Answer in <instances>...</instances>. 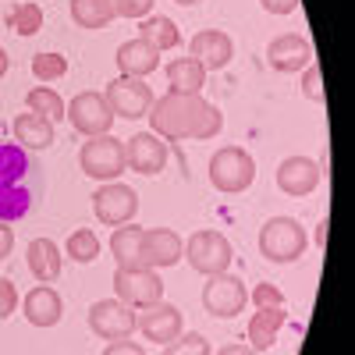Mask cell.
I'll return each instance as SVG.
<instances>
[{
    "label": "cell",
    "instance_id": "21",
    "mask_svg": "<svg viewBox=\"0 0 355 355\" xmlns=\"http://www.w3.org/2000/svg\"><path fill=\"white\" fill-rule=\"evenodd\" d=\"M25 259H28V270L40 284H50L61 277V249H57L50 239H33L25 249Z\"/></svg>",
    "mask_w": 355,
    "mask_h": 355
},
{
    "label": "cell",
    "instance_id": "12",
    "mask_svg": "<svg viewBox=\"0 0 355 355\" xmlns=\"http://www.w3.org/2000/svg\"><path fill=\"white\" fill-rule=\"evenodd\" d=\"M185 242L174 227H142V266L150 270H167V266L182 263Z\"/></svg>",
    "mask_w": 355,
    "mask_h": 355
},
{
    "label": "cell",
    "instance_id": "3",
    "mask_svg": "<svg viewBox=\"0 0 355 355\" xmlns=\"http://www.w3.org/2000/svg\"><path fill=\"white\" fill-rule=\"evenodd\" d=\"M256 182V160L242 146H224L210 157V185L224 196H239Z\"/></svg>",
    "mask_w": 355,
    "mask_h": 355
},
{
    "label": "cell",
    "instance_id": "44",
    "mask_svg": "<svg viewBox=\"0 0 355 355\" xmlns=\"http://www.w3.org/2000/svg\"><path fill=\"white\" fill-rule=\"evenodd\" d=\"M174 4H185V8H192V4H199V0H174Z\"/></svg>",
    "mask_w": 355,
    "mask_h": 355
},
{
    "label": "cell",
    "instance_id": "2",
    "mask_svg": "<svg viewBox=\"0 0 355 355\" xmlns=\"http://www.w3.org/2000/svg\"><path fill=\"white\" fill-rule=\"evenodd\" d=\"M309 249V234L295 217H270L259 227V252L270 263H295Z\"/></svg>",
    "mask_w": 355,
    "mask_h": 355
},
{
    "label": "cell",
    "instance_id": "6",
    "mask_svg": "<svg viewBox=\"0 0 355 355\" xmlns=\"http://www.w3.org/2000/svg\"><path fill=\"white\" fill-rule=\"evenodd\" d=\"M189 266L196 274H206V277H214V274H224L231 259H234V249L227 242V234L220 231H196L192 239L185 242V252Z\"/></svg>",
    "mask_w": 355,
    "mask_h": 355
},
{
    "label": "cell",
    "instance_id": "34",
    "mask_svg": "<svg viewBox=\"0 0 355 355\" xmlns=\"http://www.w3.org/2000/svg\"><path fill=\"white\" fill-rule=\"evenodd\" d=\"M110 4H114V15H117V18L142 21V18H150V15H153L157 0H110Z\"/></svg>",
    "mask_w": 355,
    "mask_h": 355
},
{
    "label": "cell",
    "instance_id": "30",
    "mask_svg": "<svg viewBox=\"0 0 355 355\" xmlns=\"http://www.w3.org/2000/svg\"><path fill=\"white\" fill-rule=\"evenodd\" d=\"M11 28H15V36H36L40 28H43V8L33 4V0H25V4H18L11 11Z\"/></svg>",
    "mask_w": 355,
    "mask_h": 355
},
{
    "label": "cell",
    "instance_id": "38",
    "mask_svg": "<svg viewBox=\"0 0 355 355\" xmlns=\"http://www.w3.org/2000/svg\"><path fill=\"white\" fill-rule=\"evenodd\" d=\"M103 355H146V348L135 345L132 338H121V341H107Z\"/></svg>",
    "mask_w": 355,
    "mask_h": 355
},
{
    "label": "cell",
    "instance_id": "43",
    "mask_svg": "<svg viewBox=\"0 0 355 355\" xmlns=\"http://www.w3.org/2000/svg\"><path fill=\"white\" fill-rule=\"evenodd\" d=\"M8 75V53H4V46H0V78Z\"/></svg>",
    "mask_w": 355,
    "mask_h": 355
},
{
    "label": "cell",
    "instance_id": "4",
    "mask_svg": "<svg viewBox=\"0 0 355 355\" xmlns=\"http://www.w3.org/2000/svg\"><path fill=\"white\" fill-rule=\"evenodd\" d=\"M78 167L85 178H96V182H117L128 164H125V142L114 139L110 132L107 135H93L82 150H78Z\"/></svg>",
    "mask_w": 355,
    "mask_h": 355
},
{
    "label": "cell",
    "instance_id": "32",
    "mask_svg": "<svg viewBox=\"0 0 355 355\" xmlns=\"http://www.w3.org/2000/svg\"><path fill=\"white\" fill-rule=\"evenodd\" d=\"M164 355H214V348H210V341H206L202 334H196V331H182L171 345H164Z\"/></svg>",
    "mask_w": 355,
    "mask_h": 355
},
{
    "label": "cell",
    "instance_id": "24",
    "mask_svg": "<svg viewBox=\"0 0 355 355\" xmlns=\"http://www.w3.org/2000/svg\"><path fill=\"white\" fill-rule=\"evenodd\" d=\"M202 82L206 68L189 53L167 64V93H202Z\"/></svg>",
    "mask_w": 355,
    "mask_h": 355
},
{
    "label": "cell",
    "instance_id": "16",
    "mask_svg": "<svg viewBox=\"0 0 355 355\" xmlns=\"http://www.w3.org/2000/svg\"><path fill=\"white\" fill-rule=\"evenodd\" d=\"M189 57H196V61L206 68V71H220L231 64V57H234V43L231 36L224 33V28H202V33L192 36L189 43Z\"/></svg>",
    "mask_w": 355,
    "mask_h": 355
},
{
    "label": "cell",
    "instance_id": "8",
    "mask_svg": "<svg viewBox=\"0 0 355 355\" xmlns=\"http://www.w3.org/2000/svg\"><path fill=\"white\" fill-rule=\"evenodd\" d=\"M64 117H68V125H71L75 132H82V135H89V139H93V135H107L110 125H114V110H110L107 96L96 93V89L75 93V100L68 103Z\"/></svg>",
    "mask_w": 355,
    "mask_h": 355
},
{
    "label": "cell",
    "instance_id": "28",
    "mask_svg": "<svg viewBox=\"0 0 355 355\" xmlns=\"http://www.w3.org/2000/svg\"><path fill=\"white\" fill-rule=\"evenodd\" d=\"M25 171H28L25 150H18V146H0V189L21 185Z\"/></svg>",
    "mask_w": 355,
    "mask_h": 355
},
{
    "label": "cell",
    "instance_id": "36",
    "mask_svg": "<svg viewBox=\"0 0 355 355\" xmlns=\"http://www.w3.org/2000/svg\"><path fill=\"white\" fill-rule=\"evenodd\" d=\"M302 93H306V100L323 103V71H320V64L302 68Z\"/></svg>",
    "mask_w": 355,
    "mask_h": 355
},
{
    "label": "cell",
    "instance_id": "35",
    "mask_svg": "<svg viewBox=\"0 0 355 355\" xmlns=\"http://www.w3.org/2000/svg\"><path fill=\"white\" fill-rule=\"evenodd\" d=\"M249 299H252L256 309H263V306H284V291H281L277 284H270V281H259V284L249 291Z\"/></svg>",
    "mask_w": 355,
    "mask_h": 355
},
{
    "label": "cell",
    "instance_id": "39",
    "mask_svg": "<svg viewBox=\"0 0 355 355\" xmlns=\"http://www.w3.org/2000/svg\"><path fill=\"white\" fill-rule=\"evenodd\" d=\"M259 4L270 15H291L295 8H299V0H259Z\"/></svg>",
    "mask_w": 355,
    "mask_h": 355
},
{
    "label": "cell",
    "instance_id": "33",
    "mask_svg": "<svg viewBox=\"0 0 355 355\" xmlns=\"http://www.w3.org/2000/svg\"><path fill=\"white\" fill-rule=\"evenodd\" d=\"M28 214V192L21 185L0 189V217H25Z\"/></svg>",
    "mask_w": 355,
    "mask_h": 355
},
{
    "label": "cell",
    "instance_id": "15",
    "mask_svg": "<svg viewBox=\"0 0 355 355\" xmlns=\"http://www.w3.org/2000/svg\"><path fill=\"white\" fill-rule=\"evenodd\" d=\"M135 327L142 331L146 341H153V345H171L178 334L185 331V320H182V309L171 306V302H157L150 309H142L139 313V323Z\"/></svg>",
    "mask_w": 355,
    "mask_h": 355
},
{
    "label": "cell",
    "instance_id": "5",
    "mask_svg": "<svg viewBox=\"0 0 355 355\" xmlns=\"http://www.w3.org/2000/svg\"><path fill=\"white\" fill-rule=\"evenodd\" d=\"M114 299L125 302L128 309H150L164 302V281L150 266H117L114 274Z\"/></svg>",
    "mask_w": 355,
    "mask_h": 355
},
{
    "label": "cell",
    "instance_id": "10",
    "mask_svg": "<svg viewBox=\"0 0 355 355\" xmlns=\"http://www.w3.org/2000/svg\"><path fill=\"white\" fill-rule=\"evenodd\" d=\"M89 331H93L96 338L103 341H121V338H132L135 334V309H128L125 302H117V299H100L89 306Z\"/></svg>",
    "mask_w": 355,
    "mask_h": 355
},
{
    "label": "cell",
    "instance_id": "7",
    "mask_svg": "<svg viewBox=\"0 0 355 355\" xmlns=\"http://www.w3.org/2000/svg\"><path fill=\"white\" fill-rule=\"evenodd\" d=\"M202 306L210 316L217 320H234L245 306H249V291L242 284V277H234V274H214V277H206L202 284Z\"/></svg>",
    "mask_w": 355,
    "mask_h": 355
},
{
    "label": "cell",
    "instance_id": "22",
    "mask_svg": "<svg viewBox=\"0 0 355 355\" xmlns=\"http://www.w3.org/2000/svg\"><path fill=\"white\" fill-rule=\"evenodd\" d=\"M11 132L21 142V150H50V146H53V125L43 121V117L33 114V110L18 114L11 121Z\"/></svg>",
    "mask_w": 355,
    "mask_h": 355
},
{
    "label": "cell",
    "instance_id": "31",
    "mask_svg": "<svg viewBox=\"0 0 355 355\" xmlns=\"http://www.w3.org/2000/svg\"><path fill=\"white\" fill-rule=\"evenodd\" d=\"M33 71H36V78L46 85V82H57V78H64V75H68V61H64L61 53L43 50V53L33 57Z\"/></svg>",
    "mask_w": 355,
    "mask_h": 355
},
{
    "label": "cell",
    "instance_id": "42",
    "mask_svg": "<svg viewBox=\"0 0 355 355\" xmlns=\"http://www.w3.org/2000/svg\"><path fill=\"white\" fill-rule=\"evenodd\" d=\"M217 355H256L252 348H245V345H224Z\"/></svg>",
    "mask_w": 355,
    "mask_h": 355
},
{
    "label": "cell",
    "instance_id": "11",
    "mask_svg": "<svg viewBox=\"0 0 355 355\" xmlns=\"http://www.w3.org/2000/svg\"><path fill=\"white\" fill-rule=\"evenodd\" d=\"M93 214H96V220H103L110 227H121L139 214V196L125 182H103L93 192Z\"/></svg>",
    "mask_w": 355,
    "mask_h": 355
},
{
    "label": "cell",
    "instance_id": "29",
    "mask_svg": "<svg viewBox=\"0 0 355 355\" xmlns=\"http://www.w3.org/2000/svg\"><path fill=\"white\" fill-rule=\"evenodd\" d=\"M100 239L89 227H78V231H71L68 234V245H64V252L71 256V263H93L96 256H100Z\"/></svg>",
    "mask_w": 355,
    "mask_h": 355
},
{
    "label": "cell",
    "instance_id": "26",
    "mask_svg": "<svg viewBox=\"0 0 355 355\" xmlns=\"http://www.w3.org/2000/svg\"><path fill=\"white\" fill-rule=\"evenodd\" d=\"M68 11H71V21L78 28H107L117 18L110 0H71Z\"/></svg>",
    "mask_w": 355,
    "mask_h": 355
},
{
    "label": "cell",
    "instance_id": "37",
    "mask_svg": "<svg viewBox=\"0 0 355 355\" xmlns=\"http://www.w3.org/2000/svg\"><path fill=\"white\" fill-rule=\"evenodd\" d=\"M15 309H18V288H15V281L0 277V320H8Z\"/></svg>",
    "mask_w": 355,
    "mask_h": 355
},
{
    "label": "cell",
    "instance_id": "41",
    "mask_svg": "<svg viewBox=\"0 0 355 355\" xmlns=\"http://www.w3.org/2000/svg\"><path fill=\"white\" fill-rule=\"evenodd\" d=\"M316 249H323V242H327V220H320L316 224V231H313V239H309Z\"/></svg>",
    "mask_w": 355,
    "mask_h": 355
},
{
    "label": "cell",
    "instance_id": "23",
    "mask_svg": "<svg viewBox=\"0 0 355 355\" xmlns=\"http://www.w3.org/2000/svg\"><path fill=\"white\" fill-rule=\"evenodd\" d=\"M107 249H110L117 266H142V256H139L142 252V227L132 224V220L121 224V227H114Z\"/></svg>",
    "mask_w": 355,
    "mask_h": 355
},
{
    "label": "cell",
    "instance_id": "20",
    "mask_svg": "<svg viewBox=\"0 0 355 355\" xmlns=\"http://www.w3.org/2000/svg\"><path fill=\"white\" fill-rule=\"evenodd\" d=\"M284 320H288V309L284 306H263L252 313L249 320V348L252 352H263V348H270L284 327Z\"/></svg>",
    "mask_w": 355,
    "mask_h": 355
},
{
    "label": "cell",
    "instance_id": "40",
    "mask_svg": "<svg viewBox=\"0 0 355 355\" xmlns=\"http://www.w3.org/2000/svg\"><path fill=\"white\" fill-rule=\"evenodd\" d=\"M11 252H15V234H11V227L4 220H0V263H4Z\"/></svg>",
    "mask_w": 355,
    "mask_h": 355
},
{
    "label": "cell",
    "instance_id": "17",
    "mask_svg": "<svg viewBox=\"0 0 355 355\" xmlns=\"http://www.w3.org/2000/svg\"><path fill=\"white\" fill-rule=\"evenodd\" d=\"M266 61H270L274 71H302L306 64H313V46L306 36L299 33H284L277 36L270 46H266Z\"/></svg>",
    "mask_w": 355,
    "mask_h": 355
},
{
    "label": "cell",
    "instance_id": "27",
    "mask_svg": "<svg viewBox=\"0 0 355 355\" xmlns=\"http://www.w3.org/2000/svg\"><path fill=\"white\" fill-rule=\"evenodd\" d=\"M25 103H28V110H33V114H40L43 121H50V125L64 121V110H68V103H64L61 96H57L50 85H36V89H28Z\"/></svg>",
    "mask_w": 355,
    "mask_h": 355
},
{
    "label": "cell",
    "instance_id": "25",
    "mask_svg": "<svg viewBox=\"0 0 355 355\" xmlns=\"http://www.w3.org/2000/svg\"><path fill=\"white\" fill-rule=\"evenodd\" d=\"M139 36L146 43H153L160 53L164 50H174V46H182V33H178V25L167 18V15H150V18H142L139 21Z\"/></svg>",
    "mask_w": 355,
    "mask_h": 355
},
{
    "label": "cell",
    "instance_id": "19",
    "mask_svg": "<svg viewBox=\"0 0 355 355\" xmlns=\"http://www.w3.org/2000/svg\"><path fill=\"white\" fill-rule=\"evenodd\" d=\"M114 61H117V68H121V75L146 78V75H153L160 68V50L153 43H146L142 36H135V40H125L121 46H117Z\"/></svg>",
    "mask_w": 355,
    "mask_h": 355
},
{
    "label": "cell",
    "instance_id": "13",
    "mask_svg": "<svg viewBox=\"0 0 355 355\" xmlns=\"http://www.w3.org/2000/svg\"><path fill=\"white\" fill-rule=\"evenodd\" d=\"M167 157H171L167 142L160 135H153V132H139V135H132L125 142V164L135 174H146V178L160 174L167 167Z\"/></svg>",
    "mask_w": 355,
    "mask_h": 355
},
{
    "label": "cell",
    "instance_id": "18",
    "mask_svg": "<svg viewBox=\"0 0 355 355\" xmlns=\"http://www.w3.org/2000/svg\"><path fill=\"white\" fill-rule=\"evenodd\" d=\"M21 313H25V320L33 323V327H57L61 316H64V302H61V295H57L50 284H36L33 291H25Z\"/></svg>",
    "mask_w": 355,
    "mask_h": 355
},
{
    "label": "cell",
    "instance_id": "9",
    "mask_svg": "<svg viewBox=\"0 0 355 355\" xmlns=\"http://www.w3.org/2000/svg\"><path fill=\"white\" fill-rule=\"evenodd\" d=\"M107 103L117 117H125V121H139V117L150 114L157 93L150 85H146V78H132V75H117L110 85H107Z\"/></svg>",
    "mask_w": 355,
    "mask_h": 355
},
{
    "label": "cell",
    "instance_id": "14",
    "mask_svg": "<svg viewBox=\"0 0 355 355\" xmlns=\"http://www.w3.org/2000/svg\"><path fill=\"white\" fill-rule=\"evenodd\" d=\"M277 189L284 192V196H295V199H302V196H309V192H316L320 189V182H323V171H320V164L313 160V157H284L281 164H277Z\"/></svg>",
    "mask_w": 355,
    "mask_h": 355
},
{
    "label": "cell",
    "instance_id": "1",
    "mask_svg": "<svg viewBox=\"0 0 355 355\" xmlns=\"http://www.w3.org/2000/svg\"><path fill=\"white\" fill-rule=\"evenodd\" d=\"M150 128L153 135L167 142H182V139H214L224 128V114L210 100H202L199 93H164L150 107Z\"/></svg>",
    "mask_w": 355,
    "mask_h": 355
}]
</instances>
